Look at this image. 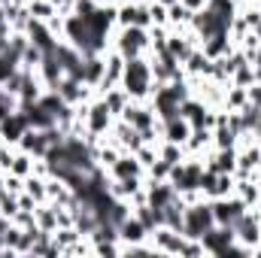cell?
I'll use <instances>...</instances> for the list:
<instances>
[{"instance_id":"6da1fadb","label":"cell","mask_w":261,"mask_h":258,"mask_svg":"<svg viewBox=\"0 0 261 258\" xmlns=\"http://www.w3.org/2000/svg\"><path fill=\"white\" fill-rule=\"evenodd\" d=\"M200 176H203V158L200 155H186L179 164L170 167L167 183L179 192V197L186 203H192V200L200 197Z\"/></svg>"},{"instance_id":"7a4b0ae2","label":"cell","mask_w":261,"mask_h":258,"mask_svg":"<svg viewBox=\"0 0 261 258\" xmlns=\"http://www.w3.org/2000/svg\"><path fill=\"white\" fill-rule=\"evenodd\" d=\"M122 88L130 94V100H149V97H152V91H155V76H152V64H149L146 55L125 61Z\"/></svg>"},{"instance_id":"3957f363","label":"cell","mask_w":261,"mask_h":258,"mask_svg":"<svg viewBox=\"0 0 261 258\" xmlns=\"http://www.w3.org/2000/svg\"><path fill=\"white\" fill-rule=\"evenodd\" d=\"M125 61L130 58H143L152 52V40H149V28H140V24H130V28H116L113 34V43H110Z\"/></svg>"},{"instance_id":"277c9868","label":"cell","mask_w":261,"mask_h":258,"mask_svg":"<svg viewBox=\"0 0 261 258\" xmlns=\"http://www.w3.org/2000/svg\"><path fill=\"white\" fill-rule=\"evenodd\" d=\"M210 228H216V216L206 197H197L192 203H186V216H182V234L200 240Z\"/></svg>"},{"instance_id":"5b68a950","label":"cell","mask_w":261,"mask_h":258,"mask_svg":"<svg viewBox=\"0 0 261 258\" xmlns=\"http://www.w3.org/2000/svg\"><path fill=\"white\" fill-rule=\"evenodd\" d=\"M119 119H125L128 125H134L140 134L161 125V119H158V113H155V107H152L149 100H130L128 107H125V113H122Z\"/></svg>"},{"instance_id":"8992f818","label":"cell","mask_w":261,"mask_h":258,"mask_svg":"<svg viewBox=\"0 0 261 258\" xmlns=\"http://www.w3.org/2000/svg\"><path fill=\"white\" fill-rule=\"evenodd\" d=\"M149 243H152L155 255H179L182 252V243H186V234L182 231H173L167 225H158L149 234Z\"/></svg>"},{"instance_id":"52a82bcc","label":"cell","mask_w":261,"mask_h":258,"mask_svg":"<svg viewBox=\"0 0 261 258\" xmlns=\"http://www.w3.org/2000/svg\"><path fill=\"white\" fill-rule=\"evenodd\" d=\"M210 207H213V216H216V225H234L249 207L237 197V194H228V197H216V200H210Z\"/></svg>"},{"instance_id":"ba28073f","label":"cell","mask_w":261,"mask_h":258,"mask_svg":"<svg viewBox=\"0 0 261 258\" xmlns=\"http://www.w3.org/2000/svg\"><path fill=\"white\" fill-rule=\"evenodd\" d=\"M192 31L197 34V40L203 43V40H210V37L228 34V31H231V24H228V21H222L219 15H213L210 9H200V12L192 15Z\"/></svg>"},{"instance_id":"9c48e42d","label":"cell","mask_w":261,"mask_h":258,"mask_svg":"<svg viewBox=\"0 0 261 258\" xmlns=\"http://www.w3.org/2000/svg\"><path fill=\"white\" fill-rule=\"evenodd\" d=\"M200 243H203L206 255L225 258L228 249H231V243H234V228H231V225H216V228H210V231L200 237Z\"/></svg>"},{"instance_id":"30bf717a","label":"cell","mask_w":261,"mask_h":258,"mask_svg":"<svg viewBox=\"0 0 261 258\" xmlns=\"http://www.w3.org/2000/svg\"><path fill=\"white\" fill-rule=\"evenodd\" d=\"M122 73H125V58L110 46V49L103 52V79H100V85H97V94H103L107 88L122 85Z\"/></svg>"},{"instance_id":"8fae6325","label":"cell","mask_w":261,"mask_h":258,"mask_svg":"<svg viewBox=\"0 0 261 258\" xmlns=\"http://www.w3.org/2000/svg\"><path fill=\"white\" fill-rule=\"evenodd\" d=\"M110 140L122 149V152H137L140 146H143V137H140V131L128 125L125 119H116L113 122V131H110Z\"/></svg>"},{"instance_id":"7c38bea8","label":"cell","mask_w":261,"mask_h":258,"mask_svg":"<svg viewBox=\"0 0 261 258\" xmlns=\"http://www.w3.org/2000/svg\"><path fill=\"white\" fill-rule=\"evenodd\" d=\"M192 122L182 116V113H176V116H170V119H161V140H170V143H179V146H186V140L192 137Z\"/></svg>"},{"instance_id":"4fadbf2b","label":"cell","mask_w":261,"mask_h":258,"mask_svg":"<svg viewBox=\"0 0 261 258\" xmlns=\"http://www.w3.org/2000/svg\"><path fill=\"white\" fill-rule=\"evenodd\" d=\"M107 176L110 179H130V176H146V167L140 164V158L134 155V152H122L119 155V161L107 170Z\"/></svg>"},{"instance_id":"5bb4252c","label":"cell","mask_w":261,"mask_h":258,"mask_svg":"<svg viewBox=\"0 0 261 258\" xmlns=\"http://www.w3.org/2000/svg\"><path fill=\"white\" fill-rule=\"evenodd\" d=\"M179 192L167 183V179H161V183H146V203L149 207H155V210H164L170 200H176Z\"/></svg>"},{"instance_id":"9a60e30c","label":"cell","mask_w":261,"mask_h":258,"mask_svg":"<svg viewBox=\"0 0 261 258\" xmlns=\"http://www.w3.org/2000/svg\"><path fill=\"white\" fill-rule=\"evenodd\" d=\"M24 34H28V40H31L34 46H40L43 52H52V49L58 46V37L49 31V24H46V21L31 18V21H28V28H24Z\"/></svg>"},{"instance_id":"2e32d148","label":"cell","mask_w":261,"mask_h":258,"mask_svg":"<svg viewBox=\"0 0 261 258\" xmlns=\"http://www.w3.org/2000/svg\"><path fill=\"white\" fill-rule=\"evenodd\" d=\"M31 128L28 125V119H24V113L21 110H15V113H9L3 122H0V137L9 143V146H18V140H21V134Z\"/></svg>"},{"instance_id":"e0dca14e","label":"cell","mask_w":261,"mask_h":258,"mask_svg":"<svg viewBox=\"0 0 261 258\" xmlns=\"http://www.w3.org/2000/svg\"><path fill=\"white\" fill-rule=\"evenodd\" d=\"M119 240H122V243H146V240H149V228L130 213L128 219L119 225Z\"/></svg>"},{"instance_id":"ac0fdd59","label":"cell","mask_w":261,"mask_h":258,"mask_svg":"<svg viewBox=\"0 0 261 258\" xmlns=\"http://www.w3.org/2000/svg\"><path fill=\"white\" fill-rule=\"evenodd\" d=\"M234 186H237V176H234V173H216V176H213V183L200 192V197H206V200L228 197V194H234Z\"/></svg>"},{"instance_id":"d6986e66","label":"cell","mask_w":261,"mask_h":258,"mask_svg":"<svg viewBox=\"0 0 261 258\" xmlns=\"http://www.w3.org/2000/svg\"><path fill=\"white\" fill-rule=\"evenodd\" d=\"M18 149H24V152H31L34 158H46V152H49V143H46V134L37 128H28L21 134V140H18Z\"/></svg>"},{"instance_id":"ffe728a7","label":"cell","mask_w":261,"mask_h":258,"mask_svg":"<svg viewBox=\"0 0 261 258\" xmlns=\"http://www.w3.org/2000/svg\"><path fill=\"white\" fill-rule=\"evenodd\" d=\"M246 104H249L246 88H243V85L228 82V85H225V97H222V110H228V113H240Z\"/></svg>"},{"instance_id":"44dd1931","label":"cell","mask_w":261,"mask_h":258,"mask_svg":"<svg viewBox=\"0 0 261 258\" xmlns=\"http://www.w3.org/2000/svg\"><path fill=\"white\" fill-rule=\"evenodd\" d=\"M200 49H203V55L206 58H225L231 49H234V43H231V34H219V37H210V40H203L200 43Z\"/></svg>"},{"instance_id":"7402d4cb","label":"cell","mask_w":261,"mask_h":258,"mask_svg":"<svg viewBox=\"0 0 261 258\" xmlns=\"http://www.w3.org/2000/svg\"><path fill=\"white\" fill-rule=\"evenodd\" d=\"M97 97H103V104L110 107V113H113L116 119L125 113V107L130 104V94L122 88V85H116V88H107V91H103V94H97Z\"/></svg>"},{"instance_id":"603a6c76","label":"cell","mask_w":261,"mask_h":258,"mask_svg":"<svg viewBox=\"0 0 261 258\" xmlns=\"http://www.w3.org/2000/svg\"><path fill=\"white\" fill-rule=\"evenodd\" d=\"M100 79H103V55H85V61H82V82L97 88Z\"/></svg>"},{"instance_id":"cb8c5ba5","label":"cell","mask_w":261,"mask_h":258,"mask_svg":"<svg viewBox=\"0 0 261 258\" xmlns=\"http://www.w3.org/2000/svg\"><path fill=\"white\" fill-rule=\"evenodd\" d=\"M206 149H213V131L210 128H195L192 137L186 140V155H203Z\"/></svg>"},{"instance_id":"d4e9b609","label":"cell","mask_w":261,"mask_h":258,"mask_svg":"<svg viewBox=\"0 0 261 258\" xmlns=\"http://www.w3.org/2000/svg\"><path fill=\"white\" fill-rule=\"evenodd\" d=\"M206 9L213 12V15H219L222 21H234L237 15H240V0H206Z\"/></svg>"},{"instance_id":"484cf974","label":"cell","mask_w":261,"mask_h":258,"mask_svg":"<svg viewBox=\"0 0 261 258\" xmlns=\"http://www.w3.org/2000/svg\"><path fill=\"white\" fill-rule=\"evenodd\" d=\"M34 161H37V158H34L31 152H24V149L15 146V155H12V164H9L6 173H15V176H24V179H28V176L34 173Z\"/></svg>"},{"instance_id":"4316f807","label":"cell","mask_w":261,"mask_h":258,"mask_svg":"<svg viewBox=\"0 0 261 258\" xmlns=\"http://www.w3.org/2000/svg\"><path fill=\"white\" fill-rule=\"evenodd\" d=\"M192 15H195V12H192L189 6H182L179 0L167 6V24H170V28H189V24H192Z\"/></svg>"},{"instance_id":"83f0119b","label":"cell","mask_w":261,"mask_h":258,"mask_svg":"<svg viewBox=\"0 0 261 258\" xmlns=\"http://www.w3.org/2000/svg\"><path fill=\"white\" fill-rule=\"evenodd\" d=\"M28 12L37 21H49L58 15V6H55V0H28Z\"/></svg>"},{"instance_id":"f1b7e54d","label":"cell","mask_w":261,"mask_h":258,"mask_svg":"<svg viewBox=\"0 0 261 258\" xmlns=\"http://www.w3.org/2000/svg\"><path fill=\"white\" fill-rule=\"evenodd\" d=\"M158 158L167 161V164H179L186 158V146L170 143V140H158Z\"/></svg>"},{"instance_id":"f546056e","label":"cell","mask_w":261,"mask_h":258,"mask_svg":"<svg viewBox=\"0 0 261 258\" xmlns=\"http://www.w3.org/2000/svg\"><path fill=\"white\" fill-rule=\"evenodd\" d=\"M46 179L49 176H37V173H31L28 179H24V192L31 194L37 203H46L49 200V189H46Z\"/></svg>"},{"instance_id":"4dcf8cb0","label":"cell","mask_w":261,"mask_h":258,"mask_svg":"<svg viewBox=\"0 0 261 258\" xmlns=\"http://www.w3.org/2000/svg\"><path fill=\"white\" fill-rule=\"evenodd\" d=\"M21 70V58L18 55H12V52H0V85L9 79V76H15Z\"/></svg>"},{"instance_id":"1f68e13d","label":"cell","mask_w":261,"mask_h":258,"mask_svg":"<svg viewBox=\"0 0 261 258\" xmlns=\"http://www.w3.org/2000/svg\"><path fill=\"white\" fill-rule=\"evenodd\" d=\"M15 213H18V194H12V192H6V189H3V192H0V216L12 222V219H15Z\"/></svg>"},{"instance_id":"d6a6232c","label":"cell","mask_w":261,"mask_h":258,"mask_svg":"<svg viewBox=\"0 0 261 258\" xmlns=\"http://www.w3.org/2000/svg\"><path fill=\"white\" fill-rule=\"evenodd\" d=\"M231 82H234V85H243V88H246V85H252V82H255V67L249 64V61H246V64H240L234 73H231Z\"/></svg>"},{"instance_id":"836d02e7","label":"cell","mask_w":261,"mask_h":258,"mask_svg":"<svg viewBox=\"0 0 261 258\" xmlns=\"http://www.w3.org/2000/svg\"><path fill=\"white\" fill-rule=\"evenodd\" d=\"M134 155H137V158H140V164H143V167L149 170V167H152V164L158 161V143H143V146H140V149H137Z\"/></svg>"},{"instance_id":"e575fe53","label":"cell","mask_w":261,"mask_h":258,"mask_svg":"<svg viewBox=\"0 0 261 258\" xmlns=\"http://www.w3.org/2000/svg\"><path fill=\"white\" fill-rule=\"evenodd\" d=\"M170 167H173V164H167V161L158 158V161L146 170V183H161V179H167V176H170Z\"/></svg>"},{"instance_id":"d590c367","label":"cell","mask_w":261,"mask_h":258,"mask_svg":"<svg viewBox=\"0 0 261 258\" xmlns=\"http://www.w3.org/2000/svg\"><path fill=\"white\" fill-rule=\"evenodd\" d=\"M149 18H152V24H167V6L158 0H149Z\"/></svg>"},{"instance_id":"8d00e7d4","label":"cell","mask_w":261,"mask_h":258,"mask_svg":"<svg viewBox=\"0 0 261 258\" xmlns=\"http://www.w3.org/2000/svg\"><path fill=\"white\" fill-rule=\"evenodd\" d=\"M3 189L12 194L24 192V176H15V173H3Z\"/></svg>"},{"instance_id":"74e56055","label":"cell","mask_w":261,"mask_h":258,"mask_svg":"<svg viewBox=\"0 0 261 258\" xmlns=\"http://www.w3.org/2000/svg\"><path fill=\"white\" fill-rule=\"evenodd\" d=\"M246 94H249V104L261 110V82H252V85H246Z\"/></svg>"},{"instance_id":"f35d334b","label":"cell","mask_w":261,"mask_h":258,"mask_svg":"<svg viewBox=\"0 0 261 258\" xmlns=\"http://www.w3.org/2000/svg\"><path fill=\"white\" fill-rule=\"evenodd\" d=\"M182 6H189L192 12H200V9H206V0H179Z\"/></svg>"},{"instance_id":"ab89813d","label":"cell","mask_w":261,"mask_h":258,"mask_svg":"<svg viewBox=\"0 0 261 258\" xmlns=\"http://www.w3.org/2000/svg\"><path fill=\"white\" fill-rule=\"evenodd\" d=\"M252 67H261V46L255 49V55H252Z\"/></svg>"},{"instance_id":"60d3db41","label":"cell","mask_w":261,"mask_h":258,"mask_svg":"<svg viewBox=\"0 0 261 258\" xmlns=\"http://www.w3.org/2000/svg\"><path fill=\"white\" fill-rule=\"evenodd\" d=\"M6 149H9V143H6V140H3V137H0V155H3V152H6Z\"/></svg>"},{"instance_id":"b9f144b4","label":"cell","mask_w":261,"mask_h":258,"mask_svg":"<svg viewBox=\"0 0 261 258\" xmlns=\"http://www.w3.org/2000/svg\"><path fill=\"white\" fill-rule=\"evenodd\" d=\"M6 116H9V113H6V110H3V107H0V122H3V119H6Z\"/></svg>"},{"instance_id":"7bdbcfd3","label":"cell","mask_w":261,"mask_h":258,"mask_svg":"<svg viewBox=\"0 0 261 258\" xmlns=\"http://www.w3.org/2000/svg\"><path fill=\"white\" fill-rule=\"evenodd\" d=\"M158 3H164V6H170V3H176V0H158Z\"/></svg>"},{"instance_id":"ee69618b","label":"cell","mask_w":261,"mask_h":258,"mask_svg":"<svg viewBox=\"0 0 261 258\" xmlns=\"http://www.w3.org/2000/svg\"><path fill=\"white\" fill-rule=\"evenodd\" d=\"M258 146H261V131H258Z\"/></svg>"},{"instance_id":"f6af8a7d","label":"cell","mask_w":261,"mask_h":258,"mask_svg":"<svg viewBox=\"0 0 261 258\" xmlns=\"http://www.w3.org/2000/svg\"><path fill=\"white\" fill-rule=\"evenodd\" d=\"M97 3H110V0H97Z\"/></svg>"},{"instance_id":"bcb514c9","label":"cell","mask_w":261,"mask_h":258,"mask_svg":"<svg viewBox=\"0 0 261 258\" xmlns=\"http://www.w3.org/2000/svg\"><path fill=\"white\" fill-rule=\"evenodd\" d=\"M255 6H258V9H261V0H258V3H255Z\"/></svg>"},{"instance_id":"7dc6e473","label":"cell","mask_w":261,"mask_h":258,"mask_svg":"<svg viewBox=\"0 0 261 258\" xmlns=\"http://www.w3.org/2000/svg\"><path fill=\"white\" fill-rule=\"evenodd\" d=\"M0 91H3V85H0Z\"/></svg>"},{"instance_id":"c3c4849f","label":"cell","mask_w":261,"mask_h":258,"mask_svg":"<svg viewBox=\"0 0 261 258\" xmlns=\"http://www.w3.org/2000/svg\"><path fill=\"white\" fill-rule=\"evenodd\" d=\"M0 3H6V0H0Z\"/></svg>"}]
</instances>
